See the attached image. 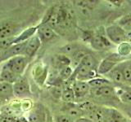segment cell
<instances>
[{"label":"cell","instance_id":"1","mask_svg":"<svg viewBox=\"0 0 131 122\" xmlns=\"http://www.w3.org/2000/svg\"><path fill=\"white\" fill-rule=\"evenodd\" d=\"M22 26L12 19L2 20L0 22V40H4L17 36V34L21 30Z\"/></svg>","mask_w":131,"mask_h":122},{"label":"cell","instance_id":"2","mask_svg":"<svg viewBox=\"0 0 131 122\" xmlns=\"http://www.w3.org/2000/svg\"><path fill=\"white\" fill-rule=\"evenodd\" d=\"M106 35L112 43L120 45L123 42H127V33L117 24L106 27Z\"/></svg>","mask_w":131,"mask_h":122},{"label":"cell","instance_id":"3","mask_svg":"<svg viewBox=\"0 0 131 122\" xmlns=\"http://www.w3.org/2000/svg\"><path fill=\"white\" fill-rule=\"evenodd\" d=\"M102 122H128V119L121 111L113 108H99Z\"/></svg>","mask_w":131,"mask_h":122},{"label":"cell","instance_id":"4","mask_svg":"<svg viewBox=\"0 0 131 122\" xmlns=\"http://www.w3.org/2000/svg\"><path fill=\"white\" fill-rule=\"evenodd\" d=\"M30 61V59L27 58L25 55H17L14 56L12 58L7 60L6 64H4L6 67L14 72L16 74L21 76L24 71L26 70L29 62Z\"/></svg>","mask_w":131,"mask_h":122},{"label":"cell","instance_id":"5","mask_svg":"<svg viewBox=\"0 0 131 122\" xmlns=\"http://www.w3.org/2000/svg\"><path fill=\"white\" fill-rule=\"evenodd\" d=\"M123 57L119 54H112L105 59H102L100 64H98L97 68V72L98 74L106 75L112 69L119 64L120 61L122 59Z\"/></svg>","mask_w":131,"mask_h":122},{"label":"cell","instance_id":"6","mask_svg":"<svg viewBox=\"0 0 131 122\" xmlns=\"http://www.w3.org/2000/svg\"><path fill=\"white\" fill-rule=\"evenodd\" d=\"M90 94L94 99H112L116 97L117 98L116 89L112 85H105L99 88H91Z\"/></svg>","mask_w":131,"mask_h":122},{"label":"cell","instance_id":"7","mask_svg":"<svg viewBox=\"0 0 131 122\" xmlns=\"http://www.w3.org/2000/svg\"><path fill=\"white\" fill-rule=\"evenodd\" d=\"M27 120L29 122H46L47 111L44 106L41 103L35 104L29 113Z\"/></svg>","mask_w":131,"mask_h":122},{"label":"cell","instance_id":"8","mask_svg":"<svg viewBox=\"0 0 131 122\" xmlns=\"http://www.w3.org/2000/svg\"><path fill=\"white\" fill-rule=\"evenodd\" d=\"M37 36L42 43H46L56 38L57 34L54 29L45 23H41L37 26Z\"/></svg>","mask_w":131,"mask_h":122},{"label":"cell","instance_id":"9","mask_svg":"<svg viewBox=\"0 0 131 122\" xmlns=\"http://www.w3.org/2000/svg\"><path fill=\"white\" fill-rule=\"evenodd\" d=\"M90 45L95 51H105L112 47V43L106 38V36L100 34H95L91 37Z\"/></svg>","mask_w":131,"mask_h":122},{"label":"cell","instance_id":"10","mask_svg":"<svg viewBox=\"0 0 131 122\" xmlns=\"http://www.w3.org/2000/svg\"><path fill=\"white\" fill-rule=\"evenodd\" d=\"M14 95L16 97H23L31 94L30 86L26 77H20L13 84Z\"/></svg>","mask_w":131,"mask_h":122},{"label":"cell","instance_id":"11","mask_svg":"<svg viewBox=\"0 0 131 122\" xmlns=\"http://www.w3.org/2000/svg\"><path fill=\"white\" fill-rule=\"evenodd\" d=\"M41 44H42V42L39 40V37L37 35H34L32 38L27 40L26 49H25L23 55L26 56L27 58L31 59L36 55L37 51L39 50Z\"/></svg>","mask_w":131,"mask_h":122},{"label":"cell","instance_id":"12","mask_svg":"<svg viewBox=\"0 0 131 122\" xmlns=\"http://www.w3.org/2000/svg\"><path fill=\"white\" fill-rule=\"evenodd\" d=\"M14 95L13 85L6 81L0 82V101L2 103L10 101Z\"/></svg>","mask_w":131,"mask_h":122},{"label":"cell","instance_id":"13","mask_svg":"<svg viewBox=\"0 0 131 122\" xmlns=\"http://www.w3.org/2000/svg\"><path fill=\"white\" fill-rule=\"evenodd\" d=\"M75 99H81L90 93V86L87 81H75L72 85Z\"/></svg>","mask_w":131,"mask_h":122},{"label":"cell","instance_id":"14","mask_svg":"<svg viewBox=\"0 0 131 122\" xmlns=\"http://www.w3.org/2000/svg\"><path fill=\"white\" fill-rule=\"evenodd\" d=\"M26 42L27 41L12 45L6 52L5 56H4V61H7L14 56L23 55L25 49H26Z\"/></svg>","mask_w":131,"mask_h":122},{"label":"cell","instance_id":"15","mask_svg":"<svg viewBox=\"0 0 131 122\" xmlns=\"http://www.w3.org/2000/svg\"><path fill=\"white\" fill-rule=\"evenodd\" d=\"M21 76H19L16 74L14 72L10 70L5 65H3L2 68V71L0 72V78L2 79L3 81H6V82L11 83L13 85L16 81H17Z\"/></svg>","mask_w":131,"mask_h":122},{"label":"cell","instance_id":"16","mask_svg":"<svg viewBox=\"0 0 131 122\" xmlns=\"http://www.w3.org/2000/svg\"><path fill=\"white\" fill-rule=\"evenodd\" d=\"M107 77H109V81L111 82H114L116 84H120V85H123L125 84V81L124 79V76H123V73L121 72V69L119 66V64L116 65L112 71L110 72H108Z\"/></svg>","mask_w":131,"mask_h":122},{"label":"cell","instance_id":"17","mask_svg":"<svg viewBox=\"0 0 131 122\" xmlns=\"http://www.w3.org/2000/svg\"><path fill=\"white\" fill-rule=\"evenodd\" d=\"M36 32H37V26L31 27V28H27V29H25L24 31H22L21 33H20L19 35L15 37L14 44L26 42V41H27L30 38H32Z\"/></svg>","mask_w":131,"mask_h":122},{"label":"cell","instance_id":"18","mask_svg":"<svg viewBox=\"0 0 131 122\" xmlns=\"http://www.w3.org/2000/svg\"><path fill=\"white\" fill-rule=\"evenodd\" d=\"M53 64H54V66L57 68H59L61 70V69H62L65 67L70 66L71 64V60L68 56L61 54V55H57L54 57Z\"/></svg>","mask_w":131,"mask_h":122},{"label":"cell","instance_id":"19","mask_svg":"<svg viewBox=\"0 0 131 122\" xmlns=\"http://www.w3.org/2000/svg\"><path fill=\"white\" fill-rule=\"evenodd\" d=\"M119 66L124 76L125 84L131 85V61L121 62V64H119Z\"/></svg>","mask_w":131,"mask_h":122},{"label":"cell","instance_id":"20","mask_svg":"<svg viewBox=\"0 0 131 122\" xmlns=\"http://www.w3.org/2000/svg\"><path fill=\"white\" fill-rule=\"evenodd\" d=\"M116 96L118 99L122 102L124 104H131V89H119L118 90H116Z\"/></svg>","mask_w":131,"mask_h":122},{"label":"cell","instance_id":"21","mask_svg":"<svg viewBox=\"0 0 131 122\" xmlns=\"http://www.w3.org/2000/svg\"><path fill=\"white\" fill-rule=\"evenodd\" d=\"M14 39L15 37L4 40H0V63L4 61V56H5L6 52L8 50V48L14 44Z\"/></svg>","mask_w":131,"mask_h":122},{"label":"cell","instance_id":"22","mask_svg":"<svg viewBox=\"0 0 131 122\" xmlns=\"http://www.w3.org/2000/svg\"><path fill=\"white\" fill-rule=\"evenodd\" d=\"M87 82L90 88H99L105 86V85H112V82L109 81V79L100 78V77H94L93 79L88 81Z\"/></svg>","mask_w":131,"mask_h":122},{"label":"cell","instance_id":"23","mask_svg":"<svg viewBox=\"0 0 131 122\" xmlns=\"http://www.w3.org/2000/svg\"><path fill=\"white\" fill-rule=\"evenodd\" d=\"M61 99L67 103H73L75 100V96L74 94L72 87H67L62 89Z\"/></svg>","mask_w":131,"mask_h":122},{"label":"cell","instance_id":"24","mask_svg":"<svg viewBox=\"0 0 131 122\" xmlns=\"http://www.w3.org/2000/svg\"><path fill=\"white\" fill-rule=\"evenodd\" d=\"M78 50H79V47H78L77 45L71 43V44L66 45V46L60 48L59 51L61 55H65L67 56H68V55L72 56Z\"/></svg>","mask_w":131,"mask_h":122},{"label":"cell","instance_id":"25","mask_svg":"<svg viewBox=\"0 0 131 122\" xmlns=\"http://www.w3.org/2000/svg\"><path fill=\"white\" fill-rule=\"evenodd\" d=\"M118 25H120L126 33L131 32V15H127L119 20Z\"/></svg>","mask_w":131,"mask_h":122},{"label":"cell","instance_id":"26","mask_svg":"<svg viewBox=\"0 0 131 122\" xmlns=\"http://www.w3.org/2000/svg\"><path fill=\"white\" fill-rule=\"evenodd\" d=\"M73 72L74 70L71 66L65 67L62 69H61L59 72V78L62 82H64V81H67L69 78H71V77L73 75Z\"/></svg>","mask_w":131,"mask_h":122},{"label":"cell","instance_id":"27","mask_svg":"<svg viewBox=\"0 0 131 122\" xmlns=\"http://www.w3.org/2000/svg\"><path fill=\"white\" fill-rule=\"evenodd\" d=\"M118 54L121 56H126L131 54V44L129 42H123L119 45Z\"/></svg>","mask_w":131,"mask_h":122},{"label":"cell","instance_id":"28","mask_svg":"<svg viewBox=\"0 0 131 122\" xmlns=\"http://www.w3.org/2000/svg\"><path fill=\"white\" fill-rule=\"evenodd\" d=\"M57 122H75V120L66 114H61L57 116Z\"/></svg>","mask_w":131,"mask_h":122},{"label":"cell","instance_id":"29","mask_svg":"<svg viewBox=\"0 0 131 122\" xmlns=\"http://www.w3.org/2000/svg\"><path fill=\"white\" fill-rule=\"evenodd\" d=\"M121 112L124 114V116H128L129 119H131V104H125L121 108Z\"/></svg>","mask_w":131,"mask_h":122},{"label":"cell","instance_id":"30","mask_svg":"<svg viewBox=\"0 0 131 122\" xmlns=\"http://www.w3.org/2000/svg\"><path fill=\"white\" fill-rule=\"evenodd\" d=\"M52 95L56 98H61V94H62V89H61L60 87L54 86L52 88Z\"/></svg>","mask_w":131,"mask_h":122},{"label":"cell","instance_id":"31","mask_svg":"<svg viewBox=\"0 0 131 122\" xmlns=\"http://www.w3.org/2000/svg\"><path fill=\"white\" fill-rule=\"evenodd\" d=\"M75 122H93V121L92 120L89 119V118H87V117L82 116L80 118H78L77 120H75Z\"/></svg>","mask_w":131,"mask_h":122},{"label":"cell","instance_id":"32","mask_svg":"<svg viewBox=\"0 0 131 122\" xmlns=\"http://www.w3.org/2000/svg\"><path fill=\"white\" fill-rule=\"evenodd\" d=\"M14 122H29V121L26 118H25V117H18V118L16 117Z\"/></svg>","mask_w":131,"mask_h":122},{"label":"cell","instance_id":"33","mask_svg":"<svg viewBox=\"0 0 131 122\" xmlns=\"http://www.w3.org/2000/svg\"><path fill=\"white\" fill-rule=\"evenodd\" d=\"M127 42L131 44V32L127 33Z\"/></svg>","mask_w":131,"mask_h":122},{"label":"cell","instance_id":"34","mask_svg":"<svg viewBox=\"0 0 131 122\" xmlns=\"http://www.w3.org/2000/svg\"><path fill=\"white\" fill-rule=\"evenodd\" d=\"M2 104H3V103H2V102H1V101H0V108H1V106H2Z\"/></svg>","mask_w":131,"mask_h":122},{"label":"cell","instance_id":"35","mask_svg":"<svg viewBox=\"0 0 131 122\" xmlns=\"http://www.w3.org/2000/svg\"><path fill=\"white\" fill-rule=\"evenodd\" d=\"M128 122H131V119H129V120H128Z\"/></svg>","mask_w":131,"mask_h":122},{"label":"cell","instance_id":"36","mask_svg":"<svg viewBox=\"0 0 131 122\" xmlns=\"http://www.w3.org/2000/svg\"><path fill=\"white\" fill-rule=\"evenodd\" d=\"M1 81H2V79H1V78H0V82H1Z\"/></svg>","mask_w":131,"mask_h":122}]
</instances>
